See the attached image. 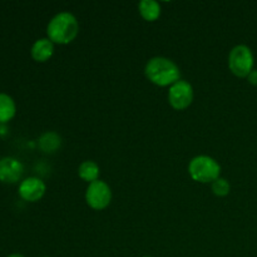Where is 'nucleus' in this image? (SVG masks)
<instances>
[{"label":"nucleus","instance_id":"1","mask_svg":"<svg viewBox=\"0 0 257 257\" xmlns=\"http://www.w3.org/2000/svg\"><path fill=\"white\" fill-rule=\"evenodd\" d=\"M79 33L78 20L72 13L62 12L55 15L47 27L48 39L57 44H69Z\"/></svg>","mask_w":257,"mask_h":257},{"label":"nucleus","instance_id":"2","mask_svg":"<svg viewBox=\"0 0 257 257\" xmlns=\"http://www.w3.org/2000/svg\"><path fill=\"white\" fill-rule=\"evenodd\" d=\"M146 77L160 87L173 85L180 80L181 72L176 63L168 58L155 57L148 60L145 68Z\"/></svg>","mask_w":257,"mask_h":257},{"label":"nucleus","instance_id":"3","mask_svg":"<svg viewBox=\"0 0 257 257\" xmlns=\"http://www.w3.org/2000/svg\"><path fill=\"white\" fill-rule=\"evenodd\" d=\"M188 172L197 182H215L220 178L221 166L210 156H197L188 165Z\"/></svg>","mask_w":257,"mask_h":257},{"label":"nucleus","instance_id":"4","mask_svg":"<svg viewBox=\"0 0 257 257\" xmlns=\"http://www.w3.org/2000/svg\"><path fill=\"white\" fill-rule=\"evenodd\" d=\"M253 54L247 45H236L228 55L230 70L240 78H247L253 70Z\"/></svg>","mask_w":257,"mask_h":257},{"label":"nucleus","instance_id":"5","mask_svg":"<svg viewBox=\"0 0 257 257\" xmlns=\"http://www.w3.org/2000/svg\"><path fill=\"white\" fill-rule=\"evenodd\" d=\"M85 201L93 210H104L112 201V191L107 183L98 180L88 186L87 192H85Z\"/></svg>","mask_w":257,"mask_h":257},{"label":"nucleus","instance_id":"6","mask_svg":"<svg viewBox=\"0 0 257 257\" xmlns=\"http://www.w3.org/2000/svg\"><path fill=\"white\" fill-rule=\"evenodd\" d=\"M193 100V88L186 80H178L171 85L168 92V102L175 109L182 110L190 107Z\"/></svg>","mask_w":257,"mask_h":257},{"label":"nucleus","instance_id":"7","mask_svg":"<svg viewBox=\"0 0 257 257\" xmlns=\"http://www.w3.org/2000/svg\"><path fill=\"white\" fill-rule=\"evenodd\" d=\"M45 193V183L40 178L29 177L23 181L19 186V195L28 202L39 201Z\"/></svg>","mask_w":257,"mask_h":257},{"label":"nucleus","instance_id":"8","mask_svg":"<svg viewBox=\"0 0 257 257\" xmlns=\"http://www.w3.org/2000/svg\"><path fill=\"white\" fill-rule=\"evenodd\" d=\"M24 167L20 161L13 157H4L0 160V181L5 183H15L20 180Z\"/></svg>","mask_w":257,"mask_h":257},{"label":"nucleus","instance_id":"9","mask_svg":"<svg viewBox=\"0 0 257 257\" xmlns=\"http://www.w3.org/2000/svg\"><path fill=\"white\" fill-rule=\"evenodd\" d=\"M54 53V44L48 38L38 39L32 47V57L37 62H47Z\"/></svg>","mask_w":257,"mask_h":257},{"label":"nucleus","instance_id":"10","mask_svg":"<svg viewBox=\"0 0 257 257\" xmlns=\"http://www.w3.org/2000/svg\"><path fill=\"white\" fill-rule=\"evenodd\" d=\"M140 14L147 22H155L161 15V7L155 0H142L138 4Z\"/></svg>","mask_w":257,"mask_h":257},{"label":"nucleus","instance_id":"11","mask_svg":"<svg viewBox=\"0 0 257 257\" xmlns=\"http://www.w3.org/2000/svg\"><path fill=\"white\" fill-rule=\"evenodd\" d=\"M62 145V138L55 132H45L39 138V147L43 152L53 153Z\"/></svg>","mask_w":257,"mask_h":257},{"label":"nucleus","instance_id":"12","mask_svg":"<svg viewBox=\"0 0 257 257\" xmlns=\"http://www.w3.org/2000/svg\"><path fill=\"white\" fill-rule=\"evenodd\" d=\"M78 175L85 182H95L99 177V166L93 161H84L78 168Z\"/></svg>","mask_w":257,"mask_h":257},{"label":"nucleus","instance_id":"13","mask_svg":"<svg viewBox=\"0 0 257 257\" xmlns=\"http://www.w3.org/2000/svg\"><path fill=\"white\" fill-rule=\"evenodd\" d=\"M15 103L10 95L0 93V122L5 123L15 115Z\"/></svg>","mask_w":257,"mask_h":257},{"label":"nucleus","instance_id":"14","mask_svg":"<svg viewBox=\"0 0 257 257\" xmlns=\"http://www.w3.org/2000/svg\"><path fill=\"white\" fill-rule=\"evenodd\" d=\"M230 183L225 178H217L215 182H212V191L216 196L218 197H223L230 193Z\"/></svg>","mask_w":257,"mask_h":257},{"label":"nucleus","instance_id":"15","mask_svg":"<svg viewBox=\"0 0 257 257\" xmlns=\"http://www.w3.org/2000/svg\"><path fill=\"white\" fill-rule=\"evenodd\" d=\"M247 79H248V83H250V84L257 85V70L253 69L252 72H251L250 74H248Z\"/></svg>","mask_w":257,"mask_h":257},{"label":"nucleus","instance_id":"16","mask_svg":"<svg viewBox=\"0 0 257 257\" xmlns=\"http://www.w3.org/2000/svg\"><path fill=\"white\" fill-rule=\"evenodd\" d=\"M8 257H24V256L20 255V253H12V255H9Z\"/></svg>","mask_w":257,"mask_h":257},{"label":"nucleus","instance_id":"17","mask_svg":"<svg viewBox=\"0 0 257 257\" xmlns=\"http://www.w3.org/2000/svg\"><path fill=\"white\" fill-rule=\"evenodd\" d=\"M146 257H150V256H146Z\"/></svg>","mask_w":257,"mask_h":257}]
</instances>
